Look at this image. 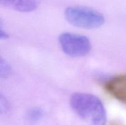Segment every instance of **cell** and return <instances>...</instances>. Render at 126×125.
I'll use <instances>...</instances> for the list:
<instances>
[{
    "label": "cell",
    "instance_id": "cell-1",
    "mask_svg": "<svg viewBox=\"0 0 126 125\" xmlns=\"http://www.w3.org/2000/svg\"><path fill=\"white\" fill-rule=\"evenodd\" d=\"M70 105L73 111L90 125H105L107 112L98 97L85 93H74L70 98Z\"/></svg>",
    "mask_w": 126,
    "mask_h": 125
},
{
    "label": "cell",
    "instance_id": "cell-2",
    "mask_svg": "<svg viewBox=\"0 0 126 125\" xmlns=\"http://www.w3.org/2000/svg\"><path fill=\"white\" fill-rule=\"evenodd\" d=\"M65 17L68 22L75 26L91 29L100 28L105 19L98 11L84 6H71L65 11Z\"/></svg>",
    "mask_w": 126,
    "mask_h": 125
},
{
    "label": "cell",
    "instance_id": "cell-3",
    "mask_svg": "<svg viewBox=\"0 0 126 125\" xmlns=\"http://www.w3.org/2000/svg\"><path fill=\"white\" fill-rule=\"evenodd\" d=\"M59 42L63 51L71 57L86 56L92 49L87 37L75 33H62L59 37Z\"/></svg>",
    "mask_w": 126,
    "mask_h": 125
},
{
    "label": "cell",
    "instance_id": "cell-4",
    "mask_svg": "<svg viewBox=\"0 0 126 125\" xmlns=\"http://www.w3.org/2000/svg\"><path fill=\"white\" fill-rule=\"evenodd\" d=\"M104 88L113 98L126 105V73L107 79L104 83Z\"/></svg>",
    "mask_w": 126,
    "mask_h": 125
},
{
    "label": "cell",
    "instance_id": "cell-5",
    "mask_svg": "<svg viewBox=\"0 0 126 125\" xmlns=\"http://www.w3.org/2000/svg\"><path fill=\"white\" fill-rule=\"evenodd\" d=\"M0 4L6 7L22 12L34 11L38 7V0H0Z\"/></svg>",
    "mask_w": 126,
    "mask_h": 125
},
{
    "label": "cell",
    "instance_id": "cell-6",
    "mask_svg": "<svg viewBox=\"0 0 126 125\" xmlns=\"http://www.w3.org/2000/svg\"><path fill=\"white\" fill-rule=\"evenodd\" d=\"M44 115L43 110L38 107H34L28 110L27 113V118L32 122H36L42 118Z\"/></svg>",
    "mask_w": 126,
    "mask_h": 125
},
{
    "label": "cell",
    "instance_id": "cell-7",
    "mask_svg": "<svg viewBox=\"0 0 126 125\" xmlns=\"http://www.w3.org/2000/svg\"><path fill=\"white\" fill-rule=\"evenodd\" d=\"M12 73V67L0 55V78H7Z\"/></svg>",
    "mask_w": 126,
    "mask_h": 125
},
{
    "label": "cell",
    "instance_id": "cell-8",
    "mask_svg": "<svg viewBox=\"0 0 126 125\" xmlns=\"http://www.w3.org/2000/svg\"><path fill=\"white\" fill-rule=\"evenodd\" d=\"M10 107L9 102L6 97L0 92V115H2L7 112Z\"/></svg>",
    "mask_w": 126,
    "mask_h": 125
},
{
    "label": "cell",
    "instance_id": "cell-9",
    "mask_svg": "<svg viewBox=\"0 0 126 125\" xmlns=\"http://www.w3.org/2000/svg\"><path fill=\"white\" fill-rule=\"evenodd\" d=\"M9 38V35L7 33L4 31L2 28L0 27V39H5Z\"/></svg>",
    "mask_w": 126,
    "mask_h": 125
},
{
    "label": "cell",
    "instance_id": "cell-10",
    "mask_svg": "<svg viewBox=\"0 0 126 125\" xmlns=\"http://www.w3.org/2000/svg\"><path fill=\"white\" fill-rule=\"evenodd\" d=\"M1 26H2V21H1V18H0V27L1 28Z\"/></svg>",
    "mask_w": 126,
    "mask_h": 125
}]
</instances>
